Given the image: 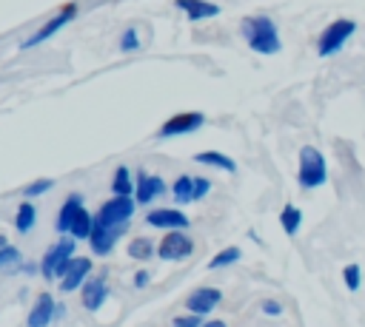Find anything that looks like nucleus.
<instances>
[{
	"label": "nucleus",
	"mask_w": 365,
	"mask_h": 327,
	"mask_svg": "<svg viewBox=\"0 0 365 327\" xmlns=\"http://www.w3.org/2000/svg\"><path fill=\"white\" fill-rule=\"evenodd\" d=\"M240 34H242L245 45L259 57H274L282 51L279 28H277L274 17H268V14H245L240 20Z\"/></svg>",
	"instance_id": "f257e3e1"
},
{
	"label": "nucleus",
	"mask_w": 365,
	"mask_h": 327,
	"mask_svg": "<svg viewBox=\"0 0 365 327\" xmlns=\"http://www.w3.org/2000/svg\"><path fill=\"white\" fill-rule=\"evenodd\" d=\"M137 213V199L134 196H117L111 193L94 213V222L103 227H111L114 233L125 236V230L131 227V216Z\"/></svg>",
	"instance_id": "f03ea898"
},
{
	"label": "nucleus",
	"mask_w": 365,
	"mask_h": 327,
	"mask_svg": "<svg viewBox=\"0 0 365 327\" xmlns=\"http://www.w3.org/2000/svg\"><path fill=\"white\" fill-rule=\"evenodd\" d=\"M297 182H299L302 191H317L328 182V159L317 145H302L299 148Z\"/></svg>",
	"instance_id": "7ed1b4c3"
},
{
	"label": "nucleus",
	"mask_w": 365,
	"mask_h": 327,
	"mask_svg": "<svg viewBox=\"0 0 365 327\" xmlns=\"http://www.w3.org/2000/svg\"><path fill=\"white\" fill-rule=\"evenodd\" d=\"M74 256H77V239L71 233H60V239L40 259V276L46 282H57L66 273V267L71 264Z\"/></svg>",
	"instance_id": "20e7f679"
},
{
	"label": "nucleus",
	"mask_w": 365,
	"mask_h": 327,
	"mask_svg": "<svg viewBox=\"0 0 365 327\" xmlns=\"http://www.w3.org/2000/svg\"><path fill=\"white\" fill-rule=\"evenodd\" d=\"M354 34H356V20H351V17L331 20L317 34V57H334V54H339Z\"/></svg>",
	"instance_id": "39448f33"
},
{
	"label": "nucleus",
	"mask_w": 365,
	"mask_h": 327,
	"mask_svg": "<svg viewBox=\"0 0 365 327\" xmlns=\"http://www.w3.org/2000/svg\"><path fill=\"white\" fill-rule=\"evenodd\" d=\"M77 14H80V6H77V3L63 6V9H60V11H54V14H51V17H48L37 31H34V34H29V37L20 43V48H23V51H29V48H34V45H43V43H46V40H51L57 31H63L68 23H74V20H77Z\"/></svg>",
	"instance_id": "423d86ee"
},
{
	"label": "nucleus",
	"mask_w": 365,
	"mask_h": 327,
	"mask_svg": "<svg viewBox=\"0 0 365 327\" xmlns=\"http://www.w3.org/2000/svg\"><path fill=\"white\" fill-rule=\"evenodd\" d=\"M194 256V239L185 233V227H174V230H165V236L157 242V259L160 262H185Z\"/></svg>",
	"instance_id": "0eeeda50"
},
{
	"label": "nucleus",
	"mask_w": 365,
	"mask_h": 327,
	"mask_svg": "<svg viewBox=\"0 0 365 327\" xmlns=\"http://www.w3.org/2000/svg\"><path fill=\"white\" fill-rule=\"evenodd\" d=\"M202 125H205V114H202V111H180V114L168 117V119L157 128V136H160V139L188 136V134H197Z\"/></svg>",
	"instance_id": "6e6552de"
},
{
	"label": "nucleus",
	"mask_w": 365,
	"mask_h": 327,
	"mask_svg": "<svg viewBox=\"0 0 365 327\" xmlns=\"http://www.w3.org/2000/svg\"><path fill=\"white\" fill-rule=\"evenodd\" d=\"M165 193H168V185L160 173H151V171H137L134 173V199H137V205L148 208Z\"/></svg>",
	"instance_id": "1a4fd4ad"
},
{
	"label": "nucleus",
	"mask_w": 365,
	"mask_h": 327,
	"mask_svg": "<svg viewBox=\"0 0 365 327\" xmlns=\"http://www.w3.org/2000/svg\"><path fill=\"white\" fill-rule=\"evenodd\" d=\"M145 225L157 227V230H174V227H185L191 225V216L180 208V205H165V208H148L145 213Z\"/></svg>",
	"instance_id": "9d476101"
},
{
	"label": "nucleus",
	"mask_w": 365,
	"mask_h": 327,
	"mask_svg": "<svg viewBox=\"0 0 365 327\" xmlns=\"http://www.w3.org/2000/svg\"><path fill=\"white\" fill-rule=\"evenodd\" d=\"M80 293V304L88 310V313H97L106 301H108V282H106V276L103 273H91L86 282H83V287L77 290Z\"/></svg>",
	"instance_id": "9b49d317"
},
{
	"label": "nucleus",
	"mask_w": 365,
	"mask_h": 327,
	"mask_svg": "<svg viewBox=\"0 0 365 327\" xmlns=\"http://www.w3.org/2000/svg\"><path fill=\"white\" fill-rule=\"evenodd\" d=\"M91 273H94V259L91 256H74L71 264L66 267V273L57 279L60 282V290L63 293H77Z\"/></svg>",
	"instance_id": "f8f14e48"
},
{
	"label": "nucleus",
	"mask_w": 365,
	"mask_h": 327,
	"mask_svg": "<svg viewBox=\"0 0 365 327\" xmlns=\"http://www.w3.org/2000/svg\"><path fill=\"white\" fill-rule=\"evenodd\" d=\"M57 316H63V304H60L51 293H40V296L34 299L29 316H26V324H29V327H46V324H51Z\"/></svg>",
	"instance_id": "ddd939ff"
},
{
	"label": "nucleus",
	"mask_w": 365,
	"mask_h": 327,
	"mask_svg": "<svg viewBox=\"0 0 365 327\" xmlns=\"http://www.w3.org/2000/svg\"><path fill=\"white\" fill-rule=\"evenodd\" d=\"M222 301V290L220 287H211V284H200L194 287V293L185 299V307L191 313H200V316H208L217 310V304Z\"/></svg>",
	"instance_id": "4468645a"
},
{
	"label": "nucleus",
	"mask_w": 365,
	"mask_h": 327,
	"mask_svg": "<svg viewBox=\"0 0 365 327\" xmlns=\"http://www.w3.org/2000/svg\"><path fill=\"white\" fill-rule=\"evenodd\" d=\"M174 6L191 20V23H202V20H214L222 9L214 0H174Z\"/></svg>",
	"instance_id": "2eb2a0df"
},
{
	"label": "nucleus",
	"mask_w": 365,
	"mask_h": 327,
	"mask_svg": "<svg viewBox=\"0 0 365 327\" xmlns=\"http://www.w3.org/2000/svg\"><path fill=\"white\" fill-rule=\"evenodd\" d=\"M120 239H123L120 233H114L111 227H103V225H97V222H94V230H91V236H88L91 256H100V259L111 256V250L117 247V242H120Z\"/></svg>",
	"instance_id": "dca6fc26"
},
{
	"label": "nucleus",
	"mask_w": 365,
	"mask_h": 327,
	"mask_svg": "<svg viewBox=\"0 0 365 327\" xmlns=\"http://www.w3.org/2000/svg\"><path fill=\"white\" fill-rule=\"evenodd\" d=\"M83 205H86L83 193H68V196L63 199V205L57 208V216H54V227H57V233H68L71 219L77 216V210H80Z\"/></svg>",
	"instance_id": "f3484780"
},
{
	"label": "nucleus",
	"mask_w": 365,
	"mask_h": 327,
	"mask_svg": "<svg viewBox=\"0 0 365 327\" xmlns=\"http://www.w3.org/2000/svg\"><path fill=\"white\" fill-rule=\"evenodd\" d=\"M194 162H197V165H202V168H214V171H222V173H237V162H234L228 154L217 151V148H208V151H200V154H194Z\"/></svg>",
	"instance_id": "a211bd4d"
},
{
	"label": "nucleus",
	"mask_w": 365,
	"mask_h": 327,
	"mask_svg": "<svg viewBox=\"0 0 365 327\" xmlns=\"http://www.w3.org/2000/svg\"><path fill=\"white\" fill-rule=\"evenodd\" d=\"M37 225V205L34 199H23L14 210V230L17 233H31Z\"/></svg>",
	"instance_id": "6ab92c4d"
},
{
	"label": "nucleus",
	"mask_w": 365,
	"mask_h": 327,
	"mask_svg": "<svg viewBox=\"0 0 365 327\" xmlns=\"http://www.w3.org/2000/svg\"><path fill=\"white\" fill-rule=\"evenodd\" d=\"M171 199H174V205H180V208L194 205V176H191V173H180V176L171 182Z\"/></svg>",
	"instance_id": "aec40b11"
},
{
	"label": "nucleus",
	"mask_w": 365,
	"mask_h": 327,
	"mask_svg": "<svg viewBox=\"0 0 365 327\" xmlns=\"http://www.w3.org/2000/svg\"><path fill=\"white\" fill-rule=\"evenodd\" d=\"M302 222H305V213L299 205H291L285 202V208L279 210V227L285 230V236H297L302 230Z\"/></svg>",
	"instance_id": "412c9836"
},
{
	"label": "nucleus",
	"mask_w": 365,
	"mask_h": 327,
	"mask_svg": "<svg viewBox=\"0 0 365 327\" xmlns=\"http://www.w3.org/2000/svg\"><path fill=\"white\" fill-rule=\"evenodd\" d=\"M125 253H128V259H134V262H151V259L157 256V242L148 239V236H134V239L125 245Z\"/></svg>",
	"instance_id": "4be33fe9"
},
{
	"label": "nucleus",
	"mask_w": 365,
	"mask_h": 327,
	"mask_svg": "<svg viewBox=\"0 0 365 327\" xmlns=\"http://www.w3.org/2000/svg\"><path fill=\"white\" fill-rule=\"evenodd\" d=\"M111 193L117 196H134V171L128 165H117L111 173Z\"/></svg>",
	"instance_id": "5701e85b"
},
{
	"label": "nucleus",
	"mask_w": 365,
	"mask_h": 327,
	"mask_svg": "<svg viewBox=\"0 0 365 327\" xmlns=\"http://www.w3.org/2000/svg\"><path fill=\"white\" fill-rule=\"evenodd\" d=\"M91 230H94V213H91V210L83 205V208L77 210V216L71 219V227H68V233H71L77 242H88Z\"/></svg>",
	"instance_id": "b1692460"
},
{
	"label": "nucleus",
	"mask_w": 365,
	"mask_h": 327,
	"mask_svg": "<svg viewBox=\"0 0 365 327\" xmlns=\"http://www.w3.org/2000/svg\"><path fill=\"white\" fill-rule=\"evenodd\" d=\"M242 259V250L237 247V245H228V247H222V250H217L211 259H208V270H222V267H231V264H237Z\"/></svg>",
	"instance_id": "393cba45"
},
{
	"label": "nucleus",
	"mask_w": 365,
	"mask_h": 327,
	"mask_svg": "<svg viewBox=\"0 0 365 327\" xmlns=\"http://www.w3.org/2000/svg\"><path fill=\"white\" fill-rule=\"evenodd\" d=\"M20 264H23V253H20L17 245L9 242V245L0 250V270H3V273H20Z\"/></svg>",
	"instance_id": "a878e982"
},
{
	"label": "nucleus",
	"mask_w": 365,
	"mask_h": 327,
	"mask_svg": "<svg viewBox=\"0 0 365 327\" xmlns=\"http://www.w3.org/2000/svg\"><path fill=\"white\" fill-rule=\"evenodd\" d=\"M342 284H345L351 293H356V290L362 287V267H359L356 262H348V264L342 267Z\"/></svg>",
	"instance_id": "bb28decb"
},
{
	"label": "nucleus",
	"mask_w": 365,
	"mask_h": 327,
	"mask_svg": "<svg viewBox=\"0 0 365 327\" xmlns=\"http://www.w3.org/2000/svg\"><path fill=\"white\" fill-rule=\"evenodd\" d=\"M51 188H54V179H48V176H40V179H34V182H29V185L23 188V199H37V196L48 193Z\"/></svg>",
	"instance_id": "cd10ccee"
},
{
	"label": "nucleus",
	"mask_w": 365,
	"mask_h": 327,
	"mask_svg": "<svg viewBox=\"0 0 365 327\" xmlns=\"http://www.w3.org/2000/svg\"><path fill=\"white\" fill-rule=\"evenodd\" d=\"M140 45H143V40H140V31L134 28V26H128L123 34H120V51H140Z\"/></svg>",
	"instance_id": "c85d7f7f"
},
{
	"label": "nucleus",
	"mask_w": 365,
	"mask_h": 327,
	"mask_svg": "<svg viewBox=\"0 0 365 327\" xmlns=\"http://www.w3.org/2000/svg\"><path fill=\"white\" fill-rule=\"evenodd\" d=\"M205 321H208V316H200V313H191L188 310V316H177L171 324L174 327H202Z\"/></svg>",
	"instance_id": "c756f323"
},
{
	"label": "nucleus",
	"mask_w": 365,
	"mask_h": 327,
	"mask_svg": "<svg viewBox=\"0 0 365 327\" xmlns=\"http://www.w3.org/2000/svg\"><path fill=\"white\" fill-rule=\"evenodd\" d=\"M211 193V179L208 176H194V202H202Z\"/></svg>",
	"instance_id": "7c9ffc66"
},
{
	"label": "nucleus",
	"mask_w": 365,
	"mask_h": 327,
	"mask_svg": "<svg viewBox=\"0 0 365 327\" xmlns=\"http://www.w3.org/2000/svg\"><path fill=\"white\" fill-rule=\"evenodd\" d=\"M259 307H262V313H265V316H282V304H279L277 299H262V304H259Z\"/></svg>",
	"instance_id": "2f4dec72"
},
{
	"label": "nucleus",
	"mask_w": 365,
	"mask_h": 327,
	"mask_svg": "<svg viewBox=\"0 0 365 327\" xmlns=\"http://www.w3.org/2000/svg\"><path fill=\"white\" fill-rule=\"evenodd\" d=\"M131 282H134V287H137V290H143V287H148V282H151V270H145V267H140V270L134 273V279H131Z\"/></svg>",
	"instance_id": "473e14b6"
},
{
	"label": "nucleus",
	"mask_w": 365,
	"mask_h": 327,
	"mask_svg": "<svg viewBox=\"0 0 365 327\" xmlns=\"http://www.w3.org/2000/svg\"><path fill=\"white\" fill-rule=\"evenodd\" d=\"M205 324H211V327H222V324H225V321H222V318H208V321H205Z\"/></svg>",
	"instance_id": "72a5a7b5"
},
{
	"label": "nucleus",
	"mask_w": 365,
	"mask_h": 327,
	"mask_svg": "<svg viewBox=\"0 0 365 327\" xmlns=\"http://www.w3.org/2000/svg\"><path fill=\"white\" fill-rule=\"evenodd\" d=\"M6 245H9V239H6V236H3V233H0V250H3V247H6Z\"/></svg>",
	"instance_id": "f704fd0d"
}]
</instances>
